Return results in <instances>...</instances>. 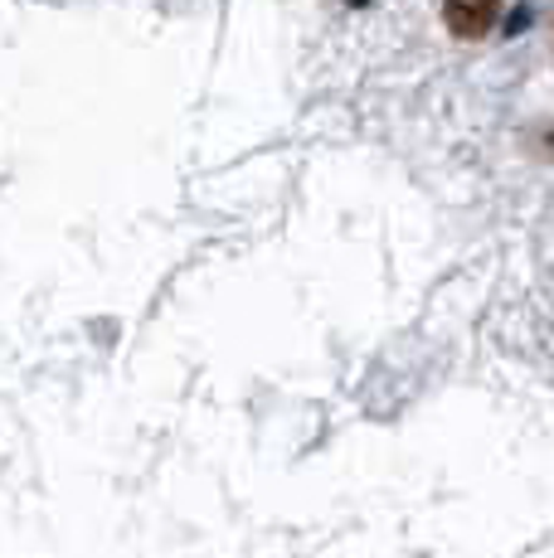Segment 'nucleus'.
Here are the masks:
<instances>
[{
    "mask_svg": "<svg viewBox=\"0 0 554 558\" xmlns=\"http://www.w3.org/2000/svg\"><path fill=\"white\" fill-rule=\"evenodd\" d=\"M443 20L457 39H482L501 20V0H443Z\"/></svg>",
    "mask_w": 554,
    "mask_h": 558,
    "instance_id": "obj_1",
    "label": "nucleus"
}]
</instances>
